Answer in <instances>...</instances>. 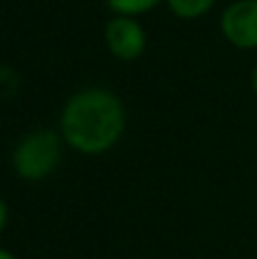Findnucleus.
I'll list each match as a JSON object with an SVG mask.
<instances>
[{
  "mask_svg": "<svg viewBox=\"0 0 257 259\" xmlns=\"http://www.w3.org/2000/svg\"><path fill=\"white\" fill-rule=\"evenodd\" d=\"M125 127V105L105 87H84L75 91L59 114V134L66 148L87 157L109 152L123 139Z\"/></svg>",
  "mask_w": 257,
  "mask_h": 259,
  "instance_id": "f257e3e1",
  "label": "nucleus"
},
{
  "mask_svg": "<svg viewBox=\"0 0 257 259\" xmlns=\"http://www.w3.org/2000/svg\"><path fill=\"white\" fill-rule=\"evenodd\" d=\"M64 143L59 130L39 127L27 132L16 143L12 152V168L25 182H41L48 180L59 168L64 157Z\"/></svg>",
  "mask_w": 257,
  "mask_h": 259,
  "instance_id": "f03ea898",
  "label": "nucleus"
},
{
  "mask_svg": "<svg viewBox=\"0 0 257 259\" xmlns=\"http://www.w3.org/2000/svg\"><path fill=\"white\" fill-rule=\"evenodd\" d=\"M105 46H107L109 55L116 57L118 62H137L146 53L148 34L139 23V18L114 14L105 25Z\"/></svg>",
  "mask_w": 257,
  "mask_h": 259,
  "instance_id": "7ed1b4c3",
  "label": "nucleus"
},
{
  "mask_svg": "<svg viewBox=\"0 0 257 259\" xmlns=\"http://www.w3.org/2000/svg\"><path fill=\"white\" fill-rule=\"evenodd\" d=\"M221 34L239 50H257V0H235L221 14Z\"/></svg>",
  "mask_w": 257,
  "mask_h": 259,
  "instance_id": "20e7f679",
  "label": "nucleus"
},
{
  "mask_svg": "<svg viewBox=\"0 0 257 259\" xmlns=\"http://www.w3.org/2000/svg\"><path fill=\"white\" fill-rule=\"evenodd\" d=\"M164 3L168 5L173 16L182 18V21H196L212 12L219 0H164Z\"/></svg>",
  "mask_w": 257,
  "mask_h": 259,
  "instance_id": "39448f33",
  "label": "nucleus"
},
{
  "mask_svg": "<svg viewBox=\"0 0 257 259\" xmlns=\"http://www.w3.org/2000/svg\"><path fill=\"white\" fill-rule=\"evenodd\" d=\"M164 0H105L107 9H112V14L116 16H132V18H139L144 14L153 12L162 5Z\"/></svg>",
  "mask_w": 257,
  "mask_h": 259,
  "instance_id": "423d86ee",
  "label": "nucleus"
},
{
  "mask_svg": "<svg viewBox=\"0 0 257 259\" xmlns=\"http://www.w3.org/2000/svg\"><path fill=\"white\" fill-rule=\"evenodd\" d=\"M7 221H9V209H7V202L0 198V232L7 228Z\"/></svg>",
  "mask_w": 257,
  "mask_h": 259,
  "instance_id": "0eeeda50",
  "label": "nucleus"
},
{
  "mask_svg": "<svg viewBox=\"0 0 257 259\" xmlns=\"http://www.w3.org/2000/svg\"><path fill=\"white\" fill-rule=\"evenodd\" d=\"M0 259H18L14 252H9L7 248H0Z\"/></svg>",
  "mask_w": 257,
  "mask_h": 259,
  "instance_id": "6e6552de",
  "label": "nucleus"
},
{
  "mask_svg": "<svg viewBox=\"0 0 257 259\" xmlns=\"http://www.w3.org/2000/svg\"><path fill=\"white\" fill-rule=\"evenodd\" d=\"M250 84H253V94H255V98H257V64H255V68H253V80H250Z\"/></svg>",
  "mask_w": 257,
  "mask_h": 259,
  "instance_id": "1a4fd4ad",
  "label": "nucleus"
}]
</instances>
